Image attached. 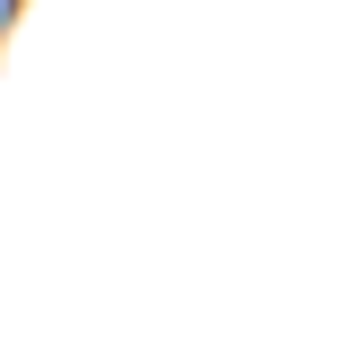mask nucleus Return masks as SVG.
I'll return each mask as SVG.
<instances>
[]
</instances>
